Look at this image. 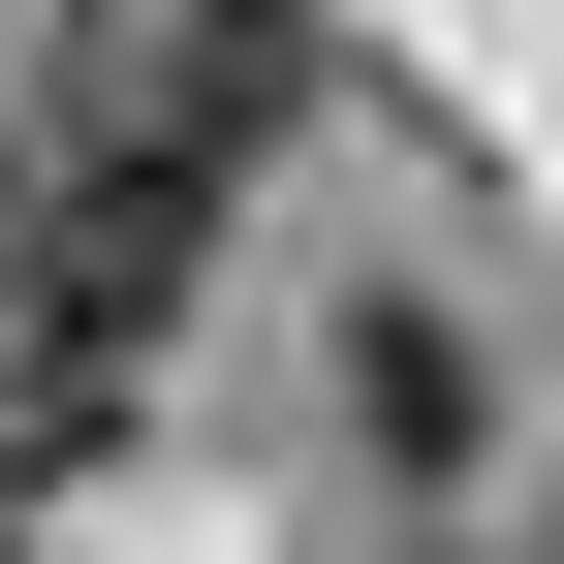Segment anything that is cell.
I'll use <instances>...</instances> for the list:
<instances>
[{
	"label": "cell",
	"instance_id": "1",
	"mask_svg": "<svg viewBox=\"0 0 564 564\" xmlns=\"http://www.w3.org/2000/svg\"><path fill=\"white\" fill-rule=\"evenodd\" d=\"M282 95H314V32H282V0H63V95H32V126L220 220V188L282 158Z\"/></svg>",
	"mask_w": 564,
	"mask_h": 564
},
{
	"label": "cell",
	"instance_id": "2",
	"mask_svg": "<svg viewBox=\"0 0 564 564\" xmlns=\"http://www.w3.org/2000/svg\"><path fill=\"white\" fill-rule=\"evenodd\" d=\"M345 408H377V440L440 470V440H470V314H345Z\"/></svg>",
	"mask_w": 564,
	"mask_h": 564
},
{
	"label": "cell",
	"instance_id": "3",
	"mask_svg": "<svg viewBox=\"0 0 564 564\" xmlns=\"http://www.w3.org/2000/svg\"><path fill=\"white\" fill-rule=\"evenodd\" d=\"M533 564H564V533H533Z\"/></svg>",
	"mask_w": 564,
	"mask_h": 564
}]
</instances>
